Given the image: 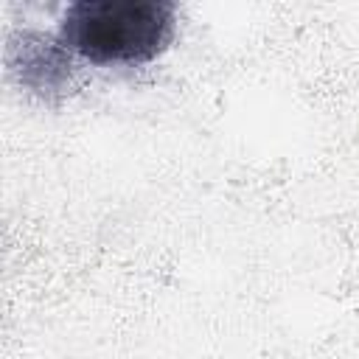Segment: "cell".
I'll return each mask as SVG.
<instances>
[{
  "instance_id": "1",
  "label": "cell",
  "mask_w": 359,
  "mask_h": 359,
  "mask_svg": "<svg viewBox=\"0 0 359 359\" xmlns=\"http://www.w3.org/2000/svg\"><path fill=\"white\" fill-rule=\"evenodd\" d=\"M177 28V6L165 0H76L59 17L56 36L90 65H146Z\"/></svg>"
},
{
  "instance_id": "2",
  "label": "cell",
  "mask_w": 359,
  "mask_h": 359,
  "mask_svg": "<svg viewBox=\"0 0 359 359\" xmlns=\"http://www.w3.org/2000/svg\"><path fill=\"white\" fill-rule=\"evenodd\" d=\"M6 65L20 87L50 104L65 98L76 81L73 53L56 34H45L36 28H14L8 34Z\"/></svg>"
}]
</instances>
